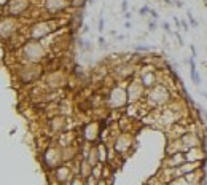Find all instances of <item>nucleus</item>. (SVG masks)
Listing matches in <instances>:
<instances>
[{"instance_id":"nucleus-1","label":"nucleus","mask_w":207,"mask_h":185,"mask_svg":"<svg viewBox=\"0 0 207 185\" xmlns=\"http://www.w3.org/2000/svg\"><path fill=\"white\" fill-rule=\"evenodd\" d=\"M144 101L147 102L150 109H163L166 105H169L174 101V94L171 91V88H169L166 83L159 81L156 86L150 88V90L145 91V98Z\"/></svg>"},{"instance_id":"nucleus-2","label":"nucleus","mask_w":207,"mask_h":185,"mask_svg":"<svg viewBox=\"0 0 207 185\" xmlns=\"http://www.w3.org/2000/svg\"><path fill=\"white\" fill-rule=\"evenodd\" d=\"M21 56L24 64H41L46 58V50L45 46L37 40H29L22 45Z\"/></svg>"},{"instance_id":"nucleus-3","label":"nucleus","mask_w":207,"mask_h":185,"mask_svg":"<svg viewBox=\"0 0 207 185\" xmlns=\"http://www.w3.org/2000/svg\"><path fill=\"white\" fill-rule=\"evenodd\" d=\"M104 102H105V107L110 109V110H119V109H124L127 104V92H126V88L121 86V85H113L110 90L107 91V94L104 96Z\"/></svg>"},{"instance_id":"nucleus-4","label":"nucleus","mask_w":207,"mask_h":185,"mask_svg":"<svg viewBox=\"0 0 207 185\" xmlns=\"http://www.w3.org/2000/svg\"><path fill=\"white\" fill-rule=\"evenodd\" d=\"M41 164L43 168L51 172L53 169H56L57 166L64 164V160H62V149L56 144H51L48 147H45L43 153H41Z\"/></svg>"},{"instance_id":"nucleus-5","label":"nucleus","mask_w":207,"mask_h":185,"mask_svg":"<svg viewBox=\"0 0 207 185\" xmlns=\"http://www.w3.org/2000/svg\"><path fill=\"white\" fill-rule=\"evenodd\" d=\"M112 147L115 150V153L119 156H126L127 153H131V150L134 149V136L129 131H119L116 134V137L113 139Z\"/></svg>"},{"instance_id":"nucleus-6","label":"nucleus","mask_w":207,"mask_h":185,"mask_svg":"<svg viewBox=\"0 0 207 185\" xmlns=\"http://www.w3.org/2000/svg\"><path fill=\"white\" fill-rule=\"evenodd\" d=\"M137 78H139V81L142 83V86L145 88V91L156 86L161 81L159 80V70L156 69L155 64H144V66H140V72H139V77Z\"/></svg>"},{"instance_id":"nucleus-7","label":"nucleus","mask_w":207,"mask_h":185,"mask_svg":"<svg viewBox=\"0 0 207 185\" xmlns=\"http://www.w3.org/2000/svg\"><path fill=\"white\" fill-rule=\"evenodd\" d=\"M41 75H43L41 64H22V66L18 69V78H19V81L24 83V85L37 81Z\"/></svg>"},{"instance_id":"nucleus-8","label":"nucleus","mask_w":207,"mask_h":185,"mask_svg":"<svg viewBox=\"0 0 207 185\" xmlns=\"http://www.w3.org/2000/svg\"><path fill=\"white\" fill-rule=\"evenodd\" d=\"M136 70H137V66L131 61H126V62H119L113 67V77L116 81H129L136 77Z\"/></svg>"},{"instance_id":"nucleus-9","label":"nucleus","mask_w":207,"mask_h":185,"mask_svg":"<svg viewBox=\"0 0 207 185\" xmlns=\"http://www.w3.org/2000/svg\"><path fill=\"white\" fill-rule=\"evenodd\" d=\"M53 30H54V26H53L51 21H37L29 29V38L40 41L41 38L48 37Z\"/></svg>"},{"instance_id":"nucleus-10","label":"nucleus","mask_w":207,"mask_h":185,"mask_svg":"<svg viewBox=\"0 0 207 185\" xmlns=\"http://www.w3.org/2000/svg\"><path fill=\"white\" fill-rule=\"evenodd\" d=\"M126 92H127V102L129 104H136L145 98V88L142 86V83L139 81V78H132L127 81L126 86Z\"/></svg>"},{"instance_id":"nucleus-11","label":"nucleus","mask_w":207,"mask_h":185,"mask_svg":"<svg viewBox=\"0 0 207 185\" xmlns=\"http://www.w3.org/2000/svg\"><path fill=\"white\" fill-rule=\"evenodd\" d=\"M81 137L85 142H89V144H96L100 137V123L99 121H89L83 126L81 131Z\"/></svg>"},{"instance_id":"nucleus-12","label":"nucleus","mask_w":207,"mask_h":185,"mask_svg":"<svg viewBox=\"0 0 207 185\" xmlns=\"http://www.w3.org/2000/svg\"><path fill=\"white\" fill-rule=\"evenodd\" d=\"M67 117L66 115H54V117L49 118V121H48V129H49V132L51 134H61V132H66L67 131V128H69V121H67Z\"/></svg>"},{"instance_id":"nucleus-13","label":"nucleus","mask_w":207,"mask_h":185,"mask_svg":"<svg viewBox=\"0 0 207 185\" xmlns=\"http://www.w3.org/2000/svg\"><path fill=\"white\" fill-rule=\"evenodd\" d=\"M18 30V21L15 18H3L0 21V38H10Z\"/></svg>"},{"instance_id":"nucleus-14","label":"nucleus","mask_w":207,"mask_h":185,"mask_svg":"<svg viewBox=\"0 0 207 185\" xmlns=\"http://www.w3.org/2000/svg\"><path fill=\"white\" fill-rule=\"evenodd\" d=\"M66 85V73L62 70H53L46 77V86L49 90H59L61 86Z\"/></svg>"},{"instance_id":"nucleus-15","label":"nucleus","mask_w":207,"mask_h":185,"mask_svg":"<svg viewBox=\"0 0 207 185\" xmlns=\"http://www.w3.org/2000/svg\"><path fill=\"white\" fill-rule=\"evenodd\" d=\"M183 163H186V156L183 152H177V153H171V155H166L164 161H163V168H180Z\"/></svg>"},{"instance_id":"nucleus-16","label":"nucleus","mask_w":207,"mask_h":185,"mask_svg":"<svg viewBox=\"0 0 207 185\" xmlns=\"http://www.w3.org/2000/svg\"><path fill=\"white\" fill-rule=\"evenodd\" d=\"M69 5H70V0H45V10L51 15L64 11Z\"/></svg>"},{"instance_id":"nucleus-17","label":"nucleus","mask_w":207,"mask_h":185,"mask_svg":"<svg viewBox=\"0 0 207 185\" xmlns=\"http://www.w3.org/2000/svg\"><path fill=\"white\" fill-rule=\"evenodd\" d=\"M27 8H29V2H27V0H11V2L8 3V11H10L13 16L22 15Z\"/></svg>"},{"instance_id":"nucleus-18","label":"nucleus","mask_w":207,"mask_h":185,"mask_svg":"<svg viewBox=\"0 0 207 185\" xmlns=\"http://www.w3.org/2000/svg\"><path fill=\"white\" fill-rule=\"evenodd\" d=\"M186 64H190V77H191V81L194 83L196 86H199L201 85V77H199V73H197V69H196V61H194V58H188Z\"/></svg>"},{"instance_id":"nucleus-19","label":"nucleus","mask_w":207,"mask_h":185,"mask_svg":"<svg viewBox=\"0 0 207 185\" xmlns=\"http://www.w3.org/2000/svg\"><path fill=\"white\" fill-rule=\"evenodd\" d=\"M67 185H85V179L80 177V175H73Z\"/></svg>"},{"instance_id":"nucleus-20","label":"nucleus","mask_w":207,"mask_h":185,"mask_svg":"<svg viewBox=\"0 0 207 185\" xmlns=\"http://www.w3.org/2000/svg\"><path fill=\"white\" fill-rule=\"evenodd\" d=\"M186 16H188V21H190V26H191V27H194V29H196V27L199 26V22H197V21L194 19V18H193L191 11H188V13H186Z\"/></svg>"},{"instance_id":"nucleus-21","label":"nucleus","mask_w":207,"mask_h":185,"mask_svg":"<svg viewBox=\"0 0 207 185\" xmlns=\"http://www.w3.org/2000/svg\"><path fill=\"white\" fill-rule=\"evenodd\" d=\"M150 46H144V45H136V51L137 53H148L150 51Z\"/></svg>"},{"instance_id":"nucleus-22","label":"nucleus","mask_w":207,"mask_h":185,"mask_svg":"<svg viewBox=\"0 0 207 185\" xmlns=\"http://www.w3.org/2000/svg\"><path fill=\"white\" fill-rule=\"evenodd\" d=\"M97 182H99V180L94 179L93 175H89V177L85 179V185H97Z\"/></svg>"},{"instance_id":"nucleus-23","label":"nucleus","mask_w":207,"mask_h":185,"mask_svg":"<svg viewBox=\"0 0 207 185\" xmlns=\"http://www.w3.org/2000/svg\"><path fill=\"white\" fill-rule=\"evenodd\" d=\"M139 13L142 16H145V15H150V7H144V8H140Z\"/></svg>"},{"instance_id":"nucleus-24","label":"nucleus","mask_w":207,"mask_h":185,"mask_svg":"<svg viewBox=\"0 0 207 185\" xmlns=\"http://www.w3.org/2000/svg\"><path fill=\"white\" fill-rule=\"evenodd\" d=\"M163 29L167 32V34H172L171 32V26H169V22H163Z\"/></svg>"},{"instance_id":"nucleus-25","label":"nucleus","mask_w":207,"mask_h":185,"mask_svg":"<svg viewBox=\"0 0 207 185\" xmlns=\"http://www.w3.org/2000/svg\"><path fill=\"white\" fill-rule=\"evenodd\" d=\"M97 185H112V182L107 180V179H100L99 182H97Z\"/></svg>"},{"instance_id":"nucleus-26","label":"nucleus","mask_w":207,"mask_h":185,"mask_svg":"<svg viewBox=\"0 0 207 185\" xmlns=\"http://www.w3.org/2000/svg\"><path fill=\"white\" fill-rule=\"evenodd\" d=\"M174 34H175V37H177V40H178V45H183V38H182V35L178 34V30H175V32H174Z\"/></svg>"},{"instance_id":"nucleus-27","label":"nucleus","mask_w":207,"mask_h":185,"mask_svg":"<svg viewBox=\"0 0 207 185\" xmlns=\"http://www.w3.org/2000/svg\"><path fill=\"white\" fill-rule=\"evenodd\" d=\"M180 27H182L183 30H188V27H190V26H188V22L183 19V21H180Z\"/></svg>"},{"instance_id":"nucleus-28","label":"nucleus","mask_w":207,"mask_h":185,"mask_svg":"<svg viewBox=\"0 0 207 185\" xmlns=\"http://www.w3.org/2000/svg\"><path fill=\"white\" fill-rule=\"evenodd\" d=\"M121 10H123L124 13L127 11V0H123V2H121Z\"/></svg>"},{"instance_id":"nucleus-29","label":"nucleus","mask_w":207,"mask_h":185,"mask_svg":"<svg viewBox=\"0 0 207 185\" xmlns=\"http://www.w3.org/2000/svg\"><path fill=\"white\" fill-rule=\"evenodd\" d=\"M97 29H99V32H102V30H104V19H102V18L99 19V26H97Z\"/></svg>"},{"instance_id":"nucleus-30","label":"nucleus","mask_w":207,"mask_h":185,"mask_svg":"<svg viewBox=\"0 0 207 185\" xmlns=\"http://www.w3.org/2000/svg\"><path fill=\"white\" fill-rule=\"evenodd\" d=\"M148 29H150L151 32H153V30L156 29V22H155V21H151V22H148Z\"/></svg>"},{"instance_id":"nucleus-31","label":"nucleus","mask_w":207,"mask_h":185,"mask_svg":"<svg viewBox=\"0 0 207 185\" xmlns=\"http://www.w3.org/2000/svg\"><path fill=\"white\" fill-rule=\"evenodd\" d=\"M174 3V5H175L177 8H182L183 7V2H182V0H175V2H172Z\"/></svg>"},{"instance_id":"nucleus-32","label":"nucleus","mask_w":207,"mask_h":185,"mask_svg":"<svg viewBox=\"0 0 207 185\" xmlns=\"http://www.w3.org/2000/svg\"><path fill=\"white\" fill-rule=\"evenodd\" d=\"M150 15H151V18H153V19H158V13H156L155 10H151V8H150Z\"/></svg>"},{"instance_id":"nucleus-33","label":"nucleus","mask_w":207,"mask_h":185,"mask_svg":"<svg viewBox=\"0 0 207 185\" xmlns=\"http://www.w3.org/2000/svg\"><path fill=\"white\" fill-rule=\"evenodd\" d=\"M88 30H89V27H88V26H85V27H83V34H86Z\"/></svg>"},{"instance_id":"nucleus-34","label":"nucleus","mask_w":207,"mask_h":185,"mask_svg":"<svg viewBox=\"0 0 207 185\" xmlns=\"http://www.w3.org/2000/svg\"><path fill=\"white\" fill-rule=\"evenodd\" d=\"M164 3H167V5H172V0H164Z\"/></svg>"},{"instance_id":"nucleus-35","label":"nucleus","mask_w":207,"mask_h":185,"mask_svg":"<svg viewBox=\"0 0 207 185\" xmlns=\"http://www.w3.org/2000/svg\"><path fill=\"white\" fill-rule=\"evenodd\" d=\"M202 2H204V5H206V7H207V0H202Z\"/></svg>"},{"instance_id":"nucleus-36","label":"nucleus","mask_w":207,"mask_h":185,"mask_svg":"<svg viewBox=\"0 0 207 185\" xmlns=\"http://www.w3.org/2000/svg\"><path fill=\"white\" fill-rule=\"evenodd\" d=\"M204 96H206V99H207V92H206V94H204Z\"/></svg>"}]
</instances>
